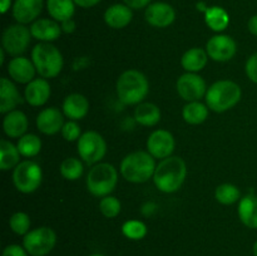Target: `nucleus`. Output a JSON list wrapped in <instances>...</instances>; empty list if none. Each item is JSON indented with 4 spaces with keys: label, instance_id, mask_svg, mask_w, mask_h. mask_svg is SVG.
Here are the masks:
<instances>
[{
    "label": "nucleus",
    "instance_id": "obj_29",
    "mask_svg": "<svg viewBox=\"0 0 257 256\" xmlns=\"http://www.w3.org/2000/svg\"><path fill=\"white\" fill-rule=\"evenodd\" d=\"M205 23L211 30L216 33H221L230 24V15L223 8L208 7L207 12L205 13Z\"/></svg>",
    "mask_w": 257,
    "mask_h": 256
},
{
    "label": "nucleus",
    "instance_id": "obj_21",
    "mask_svg": "<svg viewBox=\"0 0 257 256\" xmlns=\"http://www.w3.org/2000/svg\"><path fill=\"white\" fill-rule=\"evenodd\" d=\"M22 102L23 98L17 85L13 83L12 79L3 77L0 79V113L7 114L12 112Z\"/></svg>",
    "mask_w": 257,
    "mask_h": 256
},
{
    "label": "nucleus",
    "instance_id": "obj_48",
    "mask_svg": "<svg viewBox=\"0 0 257 256\" xmlns=\"http://www.w3.org/2000/svg\"><path fill=\"white\" fill-rule=\"evenodd\" d=\"M89 256H104V255H102V253H92V255Z\"/></svg>",
    "mask_w": 257,
    "mask_h": 256
},
{
    "label": "nucleus",
    "instance_id": "obj_11",
    "mask_svg": "<svg viewBox=\"0 0 257 256\" xmlns=\"http://www.w3.org/2000/svg\"><path fill=\"white\" fill-rule=\"evenodd\" d=\"M176 89H177L178 95L186 102H196L206 97L208 88L205 79L197 73L186 72L177 79Z\"/></svg>",
    "mask_w": 257,
    "mask_h": 256
},
{
    "label": "nucleus",
    "instance_id": "obj_19",
    "mask_svg": "<svg viewBox=\"0 0 257 256\" xmlns=\"http://www.w3.org/2000/svg\"><path fill=\"white\" fill-rule=\"evenodd\" d=\"M30 33L34 39L40 43H52L57 40L62 34V27L54 19L40 18L30 25Z\"/></svg>",
    "mask_w": 257,
    "mask_h": 256
},
{
    "label": "nucleus",
    "instance_id": "obj_18",
    "mask_svg": "<svg viewBox=\"0 0 257 256\" xmlns=\"http://www.w3.org/2000/svg\"><path fill=\"white\" fill-rule=\"evenodd\" d=\"M50 94H52L50 84L45 78H35L25 85L24 99L27 100L28 104L33 105V107L44 105L50 98Z\"/></svg>",
    "mask_w": 257,
    "mask_h": 256
},
{
    "label": "nucleus",
    "instance_id": "obj_24",
    "mask_svg": "<svg viewBox=\"0 0 257 256\" xmlns=\"http://www.w3.org/2000/svg\"><path fill=\"white\" fill-rule=\"evenodd\" d=\"M238 218L248 228H257V195L248 193L238 201Z\"/></svg>",
    "mask_w": 257,
    "mask_h": 256
},
{
    "label": "nucleus",
    "instance_id": "obj_37",
    "mask_svg": "<svg viewBox=\"0 0 257 256\" xmlns=\"http://www.w3.org/2000/svg\"><path fill=\"white\" fill-rule=\"evenodd\" d=\"M60 133H62L63 138L67 142H75L83 135L82 130H80V125L78 124L77 120H68V122H65Z\"/></svg>",
    "mask_w": 257,
    "mask_h": 256
},
{
    "label": "nucleus",
    "instance_id": "obj_9",
    "mask_svg": "<svg viewBox=\"0 0 257 256\" xmlns=\"http://www.w3.org/2000/svg\"><path fill=\"white\" fill-rule=\"evenodd\" d=\"M57 233L48 226L33 228L23 238V246L30 256H47L55 247Z\"/></svg>",
    "mask_w": 257,
    "mask_h": 256
},
{
    "label": "nucleus",
    "instance_id": "obj_30",
    "mask_svg": "<svg viewBox=\"0 0 257 256\" xmlns=\"http://www.w3.org/2000/svg\"><path fill=\"white\" fill-rule=\"evenodd\" d=\"M208 112H210V108L207 107V104H203L200 100L187 102V104L182 109V117L188 124L197 125L207 119Z\"/></svg>",
    "mask_w": 257,
    "mask_h": 256
},
{
    "label": "nucleus",
    "instance_id": "obj_28",
    "mask_svg": "<svg viewBox=\"0 0 257 256\" xmlns=\"http://www.w3.org/2000/svg\"><path fill=\"white\" fill-rule=\"evenodd\" d=\"M20 156L17 145L8 140L0 141V170H14L20 163Z\"/></svg>",
    "mask_w": 257,
    "mask_h": 256
},
{
    "label": "nucleus",
    "instance_id": "obj_1",
    "mask_svg": "<svg viewBox=\"0 0 257 256\" xmlns=\"http://www.w3.org/2000/svg\"><path fill=\"white\" fill-rule=\"evenodd\" d=\"M187 176V166L178 156L161 160L153 175V183L163 193L177 192L182 187Z\"/></svg>",
    "mask_w": 257,
    "mask_h": 256
},
{
    "label": "nucleus",
    "instance_id": "obj_23",
    "mask_svg": "<svg viewBox=\"0 0 257 256\" xmlns=\"http://www.w3.org/2000/svg\"><path fill=\"white\" fill-rule=\"evenodd\" d=\"M133 9L125 4H113L104 12V22L112 29H123L133 19Z\"/></svg>",
    "mask_w": 257,
    "mask_h": 256
},
{
    "label": "nucleus",
    "instance_id": "obj_5",
    "mask_svg": "<svg viewBox=\"0 0 257 256\" xmlns=\"http://www.w3.org/2000/svg\"><path fill=\"white\" fill-rule=\"evenodd\" d=\"M39 77L52 79L60 74L64 59L60 50L52 43H39L32 50V58Z\"/></svg>",
    "mask_w": 257,
    "mask_h": 256
},
{
    "label": "nucleus",
    "instance_id": "obj_25",
    "mask_svg": "<svg viewBox=\"0 0 257 256\" xmlns=\"http://www.w3.org/2000/svg\"><path fill=\"white\" fill-rule=\"evenodd\" d=\"M208 54L202 48H191L181 58V65L187 73H198L207 65Z\"/></svg>",
    "mask_w": 257,
    "mask_h": 256
},
{
    "label": "nucleus",
    "instance_id": "obj_22",
    "mask_svg": "<svg viewBox=\"0 0 257 256\" xmlns=\"http://www.w3.org/2000/svg\"><path fill=\"white\" fill-rule=\"evenodd\" d=\"M29 120L24 112L14 109L7 113L3 119V131L9 138H20L27 133Z\"/></svg>",
    "mask_w": 257,
    "mask_h": 256
},
{
    "label": "nucleus",
    "instance_id": "obj_7",
    "mask_svg": "<svg viewBox=\"0 0 257 256\" xmlns=\"http://www.w3.org/2000/svg\"><path fill=\"white\" fill-rule=\"evenodd\" d=\"M43 181V171L37 162L32 160L22 161L13 170V183L19 192L33 193L40 187Z\"/></svg>",
    "mask_w": 257,
    "mask_h": 256
},
{
    "label": "nucleus",
    "instance_id": "obj_14",
    "mask_svg": "<svg viewBox=\"0 0 257 256\" xmlns=\"http://www.w3.org/2000/svg\"><path fill=\"white\" fill-rule=\"evenodd\" d=\"M146 22L155 28H167L176 20V10L165 2L151 3L145 12Z\"/></svg>",
    "mask_w": 257,
    "mask_h": 256
},
{
    "label": "nucleus",
    "instance_id": "obj_42",
    "mask_svg": "<svg viewBox=\"0 0 257 256\" xmlns=\"http://www.w3.org/2000/svg\"><path fill=\"white\" fill-rule=\"evenodd\" d=\"M100 2H102V0H74L75 5L83 8V9H89V8L95 7V5L99 4Z\"/></svg>",
    "mask_w": 257,
    "mask_h": 256
},
{
    "label": "nucleus",
    "instance_id": "obj_10",
    "mask_svg": "<svg viewBox=\"0 0 257 256\" xmlns=\"http://www.w3.org/2000/svg\"><path fill=\"white\" fill-rule=\"evenodd\" d=\"M32 38L30 28H27L24 24L19 23L12 24L3 33L2 48L13 58L20 57L27 52Z\"/></svg>",
    "mask_w": 257,
    "mask_h": 256
},
{
    "label": "nucleus",
    "instance_id": "obj_35",
    "mask_svg": "<svg viewBox=\"0 0 257 256\" xmlns=\"http://www.w3.org/2000/svg\"><path fill=\"white\" fill-rule=\"evenodd\" d=\"M30 225H32V221H30L29 215L22 211L13 213L9 218L10 230L19 236L27 235L30 231Z\"/></svg>",
    "mask_w": 257,
    "mask_h": 256
},
{
    "label": "nucleus",
    "instance_id": "obj_39",
    "mask_svg": "<svg viewBox=\"0 0 257 256\" xmlns=\"http://www.w3.org/2000/svg\"><path fill=\"white\" fill-rule=\"evenodd\" d=\"M2 256H29L28 251L24 246L17 245V243H10L3 250Z\"/></svg>",
    "mask_w": 257,
    "mask_h": 256
},
{
    "label": "nucleus",
    "instance_id": "obj_32",
    "mask_svg": "<svg viewBox=\"0 0 257 256\" xmlns=\"http://www.w3.org/2000/svg\"><path fill=\"white\" fill-rule=\"evenodd\" d=\"M215 198L221 205H233L241 200V192L237 186L232 183H222L216 188Z\"/></svg>",
    "mask_w": 257,
    "mask_h": 256
},
{
    "label": "nucleus",
    "instance_id": "obj_8",
    "mask_svg": "<svg viewBox=\"0 0 257 256\" xmlns=\"http://www.w3.org/2000/svg\"><path fill=\"white\" fill-rule=\"evenodd\" d=\"M77 150L83 162L88 166H94L104 158L107 153V142L100 133L87 131L77 141Z\"/></svg>",
    "mask_w": 257,
    "mask_h": 256
},
{
    "label": "nucleus",
    "instance_id": "obj_20",
    "mask_svg": "<svg viewBox=\"0 0 257 256\" xmlns=\"http://www.w3.org/2000/svg\"><path fill=\"white\" fill-rule=\"evenodd\" d=\"M62 112L69 120H80L89 112V100L80 93H72L63 100Z\"/></svg>",
    "mask_w": 257,
    "mask_h": 256
},
{
    "label": "nucleus",
    "instance_id": "obj_31",
    "mask_svg": "<svg viewBox=\"0 0 257 256\" xmlns=\"http://www.w3.org/2000/svg\"><path fill=\"white\" fill-rule=\"evenodd\" d=\"M17 147L23 157H35L42 151V140L34 133H25L23 137L18 138Z\"/></svg>",
    "mask_w": 257,
    "mask_h": 256
},
{
    "label": "nucleus",
    "instance_id": "obj_43",
    "mask_svg": "<svg viewBox=\"0 0 257 256\" xmlns=\"http://www.w3.org/2000/svg\"><path fill=\"white\" fill-rule=\"evenodd\" d=\"M247 28L251 34L257 37V14L250 18V20L247 23Z\"/></svg>",
    "mask_w": 257,
    "mask_h": 256
},
{
    "label": "nucleus",
    "instance_id": "obj_15",
    "mask_svg": "<svg viewBox=\"0 0 257 256\" xmlns=\"http://www.w3.org/2000/svg\"><path fill=\"white\" fill-rule=\"evenodd\" d=\"M44 7V0H15L12 7V14L19 24H30L39 18Z\"/></svg>",
    "mask_w": 257,
    "mask_h": 256
},
{
    "label": "nucleus",
    "instance_id": "obj_17",
    "mask_svg": "<svg viewBox=\"0 0 257 256\" xmlns=\"http://www.w3.org/2000/svg\"><path fill=\"white\" fill-rule=\"evenodd\" d=\"M8 73L12 80L27 85L28 83L35 79L37 69L32 59L20 55V57H14L8 63Z\"/></svg>",
    "mask_w": 257,
    "mask_h": 256
},
{
    "label": "nucleus",
    "instance_id": "obj_47",
    "mask_svg": "<svg viewBox=\"0 0 257 256\" xmlns=\"http://www.w3.org/2000/svg\"><path fill=\"white\" fill-rule=\"evenodd\" d=\"M252 252H253V256H257V240L255 241V243H253Z\"/></svg>",
    "mask_w": 257,
    "mask_h": 256
},
{
    "label": "nucleus",
    "instance_id": "obj_3",
    "mask_svg": "<svg viewBox=\"0 0 257 256\" xmlns=\"http://www.w3.org/2000/svg\"><path fill=\"white\" fill-rule=\"evenodd\" d=\"M156 158L148 151H136L125 156L120 162V175L131 183H145L153 178Z\"/></svg>",
    "mask_w": 257,
    "mask_h": 256
},
{
    "label": "nucleus",
    "instance_id": "obj_16",
    "mask_svg": "<svg viewBox=\"0 0 257 256\" xmlns=\"http://www.w3.org/2000/svg\"><path fill=\"white\" fill-rule=\"evenodd\" d=\"M64 117L63 112H60L57 107L44 108L37 115L38 131L45 136H53L57 135L58 132H62V128L65 123Z\"/></svg>",
    "mask_w": 257,
    "mask_h": 256
},
{
    "label": "nucleus",
    "instance_id": "obj_46",
    "mask_svg": "<svg viewBox=\"0 0 257 256\" xmlns=\"http://www.w3.org/2000/svg\"><path fill=\"white\" fill-rule=\"evenodd\" d=\"M5 50L3 48H0V64H4V55H5Z\"/></svg>",
    "mask_w": 257,
    "mask_h": 256
},
{
    "label": "nucleus",
    "instance_id": "obj_45",
    "mask_svg": "<svg viewBox=\"0 0 257 256\" xmlns=\"http://www.w3.org/2000/svg\"><path fill=\"white\" fill-rule=\"evenodd\" d=\"M196 7H197V10H198V12H202L203 14H205V13L207 12V9H208V7H207V5H206L205 3H203V2H198V3H197V5H196Z\"/></svg>",
    "mask_w": 257,
    "mask_h": 256
},
{
    "label": "nucleus",
    "instance_id": "obj_27",
    "mask_svg": "<svg viewBox=\"0 0 257 256\" xmlns=\"http://www.w3.org/2000/svg\"><path fill=\"white\" fill-rule=\"evenodd\" d=\"M45 4L50 18L58 23L72 19L75 13L74 0H47Z\"/></svg>",
    "mask_w": 257,
    "mask_h": 256
},
{
    "label": "nucleus",
    "instance_id": "obj_13",
    "mask_svg": "<svg viewBox=\"0 0 257 256\" xmlns=\"http://www.w3.org/2000/svg\"><path fill=\"white\" fill-rule=\"evenodd\" d=\"M176 148V141L172 133L167 130H156L147 140V151L158 160L171 157Z\"/></svg>",
    "mask_w": 257,
    "mask_h": 256
},
{
    "label": "nucleus",
    "instance_id": "obj_38",
    "mask_svg": "<svg viewBox=\"0 0 257 256\" xmlns=\"http://www.w3.org/2000/svg\"><path fill=\"white\" fill-rule=\"evenodd\" d=\"M245 72L248 79L257 84V53H253L245 64Z\"/></svg>",
    "mask_w": 257,
    "mask_h": 256
},
{
    "label": "nucleus",
    "instance_id": "obj_44",
    "mask_svg": "<svg viewBox=\"0 0 257 256\" xmlns=\"http://www.w3.org/2000/svg\"><path fill=\"white\" fill-rule=\"evenodd\" d=\"M0 7H2L0 8V9H2V13L3 14H5V13L10 9V7H12V0H2Z\"/></svg>",
    "mask_w": 257,
    "mask_h": 256
},
{
    "label": "nucleus",
    "instance_id": "obj_12",
    "mask_svg": "<svg viewBox=\"0 0 257 256\" xmlns=\"http://www.w3.org/2000/svg\"><path fill=\"white\" fill-rule=\"evenodd\" d=\"M206 52L208 57L215 62H228L235 57L237 52V44L230 35H213L206 44Z\"/></svg>",
    "mask_w": 257,
    "mask_h": 256
},
{
    "label": "nucleus",
    "instance_id": "obj_40",
    "mask_svg": "<svg viewBox=\"0 0 257 256\" xmlns=\"http://www.w3.org/2000/svg\"><path fill=\"white\" fill-rule=\"evenodd\" d=\"M125 5L131 8V9H143V8H147L151 4V0H123Z\"/></svg>",
    "mask_w": 257,
    "mask_h": 256
},
{
    "label": "nucleus",
    "instance_id": "obj_36",
    "mask_svg": "<svg viewBox=\"0 0 257 256\" xmlns=\"http://www.w3.org/2000/svg\"><path fill=\"white\" fill-rule=\"evenodd\" d=\"M122 210V205L120 201L117 197L112 195H108L105 197L100 198L99 202V211L104 217L107 218H114L117 217Z\"/></svg>",
    "mask_w": 257,
    "mask_h": 256
},
{
    "label": "nucleus",
    "instance_id": "obj_34",
    "mask_svg": "<svg viewBox=\"0 0 257 256\" xmlns=\"http://www.w3.org/2000/svg\"><path fill=\"white\" fill-rule=\"evenodd\" d=\"M147 226L143 221L140 220H128L123 223L122 233L127 238L133 241L142 240L147 235Z\"/></svg>",
    "mask_w": 257,
    "mask_h": 256
},
{
    "label": "nucleus",
    "instance_id": "obj_26",
    "mask_svg": "<svg viewBox=\"0 0 257 256\" xmlns=\"http://www.w3.org/2000/svg\"><path fill=\"white\" fill-rule=\"evenodd\" d=\"M161 117H162V113H161L160 107L155 103L142 102L135 109L136 122L145 127H155L160 123Z\"/></svg>",
    "mask_w": 257,
    "mask_h": 256
},
{
    "label": "nucleus",
    "instance_id": "obj_2",
    "mask_svg": "<svg viewBox=\"0 0 257 256\" xmlns=\"http://www.w3.org/2000/svg\"><path fill=\"white\" fill-rule=\"evenodd\" d=\"M115 92L120 103L125 105H138L150 92L147 77L137 69H128L118 77Z\"/></svg>",
    "mask_w": 257,
    "mask_h": 256
},
{
    "label": "nucleus",
    "instance_id": "obj_6",
    "mask_svg": "<svg viewBox=\"0 0 257 256\" xmlns=\"http://www.w3.org/2000/svg\"><path fill=\"white\" fill-rule=\"evenodd\" d=\"M118 171L110 163L99 162L92 166L87 175V190L95 197H105L117 187Z\"/></svg>",
    "mask_w": 257,
    "mask_h": 256
},
{
    "label": "nucleus",
    "instance_id": "obj_41",
    "mask_svg": "<svg viewBox=\"0 0 257 256\" xmlns=\"http://www.w3.org/2000/svg\"><path fill=\"white\" fill-rule=\"evenodd\" d=\"M60 27H62V32L63 33H67V34H70V33H73L75 30V28H77V25H75V22L72 19H68V20H64V22L60 23Z\"/></svg>",
    "mask_w": 257,
    "mask_h": 256
},
{
    "label": "nucleus",
    "instance_id": "obj_33",
    "mask_svg": "<svg viewBox=\"0 0 257 256\" xmlns=\"http://www.w3.org/2000/svg\"><path fill=\"white\" fill-rule=\"evenodd\" d=\"M60 175L68 181H77L82 177L84 172V166L82 160L75 157H68L60 163Z\"/></svg>",
    "mask_w": 257,
    "mask_h": 256
},
{
    "label": "nucleus",
    "instance_id": "obj_4",
    "mask_svg": "<svg viewBox=\"0 0 257 256\" xmlns=\"http://www.w3.org/2000/svg\"><path fill=\"white\" fill-rule=\"evenodd\" d=\"M242 97L241 87L233 80H217L206 93V104L216 113H223L238 104Z\"/></svg>",
    "mask_w": 257,
    "mask_h": 256
}]
</instances>
